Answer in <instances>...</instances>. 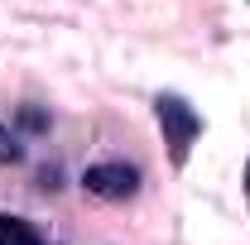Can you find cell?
<instances>
[{
	"mask_svg": "<svg viewBox=\"0 0 250 245\" xmlns=\"http://www.w3.org/2000/svg\"><path fill=\"white\" fill-rule=\"evenodd\" d=\"M159 111V130H164V144H168V154H173V163H188V149H192V140L202 135V116L188 106L183 96H159L154 101Z\"/></svg>",
	"mask_w": 250,
	"mask_h": 245,
	"instance_id": "obj_1",
	"label": "cell"
},
{
	"mask_svg": "<svg viewBox=\"0 0 250 245\" xmlns=\"http://www.w3.org/2000/svg\"><path fill=\"white\" fill-rule=\"evenodd\" d=\"M82 187H87L92 197H106V202H125V197H135L140 173H135L130 163H92V168L82 173Z\"/></svg>",
	"mask_w": 250,
	"mask_h": 245,
	"instance_id": "obj_2",
	"label": "cell"
},
{
	"mask_svg": "<svg viewBox=\"0 0 250 245\" xmlns=\"http://www.w3.org/2000/svg\"><path fill=\"white\" fill-rule=\"evenodd\" d=\"M0 245H39V231L24 216H0Z\"/></svg>",
	"mask_w": 250,
	"mask_h": 245,
	"instance_id": "obj_3",
	"label": "cell"
},
{
	"mask_svg": "<svg viewBox=\"0 0 250 245\" xmlns=\"http://www.w3.org/2000/svg\"><path fill=\"white\" fill-rule=\"evenodd\" d=\"M20 144H15V135H10V130H0V159H10V163H15V159H20Z\"/></svg>",
	"mask_w": 250,
	"mask_h": 245,
	"instance_id": "obj_4",
	"label": "cell"
},
{
	"mask_svg": "<svg viewBox=\"0 0 250 245\" xmlns=\"http://www.w3.org/2000/svg\"><path fill=\"white\" fill-rule=\"evenodd\" d=\"M246 183H250V178H246Z\"/></svg>",
	"mask_w": 250,
	"mask_h": 245,
	"instance_id": "obj_5",
	"label": "cell"
}]
</instances>
